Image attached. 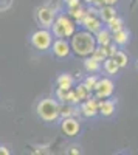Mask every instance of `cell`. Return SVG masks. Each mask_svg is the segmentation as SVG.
Wrapping results in <instances>:
<instances>
[{
	"instance_id": "obj_14",
	"label": "cell",
	"mask_w": 138,
	"mask_h": 155,
	"mask_svg": "<svg viewBox=\"0 0 138 155\" xmlns=\"http://www.w3.org/2000/svg\"><path fill=\"white\" fill-rule=\"evenodd\" d=\"M95 41H96V45H103V47H107L110 42H112V34L107 30L104 28H99L96 33H95Z\"/></svg>"
},
{
	"instance_id": "obj_26",
	"label": "cell",
	"mask_w": 138,
	"mask_h": 155,
	"mask_svg": "<svg viewBox=\"0 0 138 155\" xmlns=\"http://www.w3.org/2000/svg\"><path fill=\"white\" fill-rule=\"evenodd\" d=\"M65 96H67V90H62V88H58L56 90V98L61 102H65Z\"/></svg>"
},
{
	"instance_id": "obj_22",
	"label": "cell",
	"mask_w": 138,
	"mask_h": 155,
	"mask_svg": "<svg viewBox=\"0 0 138 155\" xmlns=\"http://www.w3.org/2000/svg\"><path fill=\"white\" fill-rule=\"evenodd\" d=\"M107 25H109V31L110 33H115V31H118V30L123 28V20L120 17H113L112 20L107 22Z\"/></svg>"
},
{
	"instance_id": "obj_28",
	"label": "cell",
	"mask_w": 138,
	"mask_h": 155,
	"mask_svg": "<svg viewBox=\"0 0 138 155\" xmlns=\"http://www.w3.org/2000/svg\"><path fill=\"white\" fill-rule=\"evenodd\" d=\"M65 3L68 8H73V6H78L79 5V0H65Z\"/></svg>"
},
{
	"instance_id": "obj_20",
	"label": "cell",
	"mask_w": 138,
	"mask_h": 155,
	"mask_svg": "<svg viewBox=\"0 0 138 155\" xmlns=\"http://www.w3.org/2000/svg\"><path fill=\"white\" fill-rule=\"evenodd\" d=\"M84 14H85V9L81 8V5L73 6V8H68V16H70L74 22H79V20L84 17Z\"/></svg>"
},
{
	"instance_id": "obj_25",
	"label": "cell",
	"mask_w": 138,
	"mask_h": 155,
	"mask_svg": "<svg viewBox=\"0 0 138 155\" xmlns=\"http://www.w3.org/2000/svg\"><path fill=\"white\" fill-rule=\"evenodd\" d=\"M65 102H70V104H79V99L76 96V93H74V90H67V96H65Z\"/></svg>"
},
{
	"instance_id": "obj_6",
	"label": "cell",
	"mask_w": 138,
	"mask_h": 155,
	"mask_svg": "<svg viewBox=\"0 0 138 155\" xmlns=\"http://www.w3.org/2000/svg\"><path fill=\"white\" fill-rule=\"evenodd\" d=\"M79 23L82 25V27H84L87 31H90L92 34H95L99 28H103V22H101V19L96 17L95 14H90V12H87V11H85L84 17L79 20Z\"/></svg>"
},
{
	"instance_id": "obj_16",
	"label": "cell",
	"mask_w": 138,
	"mask_h": 155,
	"mask_svg": "<svg viewBox=\"0 0 138 155\" xmlns=\"http://www.w3.org/2000/svg\"><path fill=\"white\" fill-rule=\"evenodd\" d=\"M113 36H112V39H113V44H117V45H126L127 42H129V31L127 30H124V28H121V30H118V31H115V33H112Z\"/></svg>"
},
{
	"instance_id": "obj_1",
	"label": "cell",
	"mask_w": 138,
	"mask_h": 155,
	"mask_svg": "<svg viewBox=\"0 0 138 155\" xmlns=\"http://www.w3.org/2000/svg\"><path fill=\"white\" fill-rule=\"evenodd\" d=\"M96 47V41H95V34H92L90 31H74L71 34V41H70V48L76 56L81 58H87L93 53V50Z\"/></svg>"
},
{
	"instance_id": "obj_3",
	"label": "cell",
	"mask_w": 138,
	"mask_h": 155,
	"mask_svg": "<svg viewBox=\"0 0 138 155\" xmlns=\"http://www.w3.org/2000/svg\"><path fill=\"white\" fill-rule=\"evenodd\" d=\"M51 30H53V36L54 37H61V39L71 37V34L74 33V22L70 17L61 14V16L54 17Z\"/></svg>"
},
{
	"instance_id": "obj_9",
	"label": "cell",
	"mask_w": 138,
	"mask_h": 155,
	"mask_svg": "<svg viewBox=\"0 0 138 155\" xmlns=\"http://www.w3.org/2000/svg\"><path fill=\"white\" fill-rule=\"evenodd\" d=\"M82 104L79 107V113H82L85 118H93L98 115V101L96 98H87L84 101H81Z\"/></svg>"
},
{
	"instance_id": "obj_30",
	"label": "cell",
	"mask_w": 138,
	"mask_h": 155,
	"mask_svg": "<svg viewBox=\"0 0 138 155\" xmlns=\"http://www.w3.org/2000/svg\"><path fill=\"white\" fill-rule=\"evenodd\" d=\"M11 152H9V149L8 147H5V146H0V155H9Z\"/></svg>"
},
{
	"instance_id": "obj_19",
	"label": "cell",
	"mask_w": 138,
	"mask_h": 155,
	"mask_svg": "<svg viewBox=\"0 0 138 155\" xmlns=\"http://www.w3.org/2000/svg\"><path fill=\"white\" fill-rule=\"evenodd\" d=\"M93 59H96L98 62H103L106 58H109V53H107V47H103V45H96L93 53L90 54Z\"/></svg>"
},
{
	"instance_id": "obj_31",
	"label": "cell",
	"mask_w": 138,
	"mask_h": 155,
	"mask_svg": "<svg viewBox=\"0 0 138 155\" xmlns=\"http://www.w3.org/2000/svg\"><path fill=\"white\" fill-rule=\"evenodd\" d=\"M104 2H106V5H115L118 0H104Z\"/></svg>"
},
{
	"instance_id": "obj_12",
	"label": "cell",
	"mask_w": 138,
	"mask_h": 155,
	"mask_svg": "<svg viewBox=\"0 0 138 155\" xmlns=\"http://www.w3.org/2000/svg\"><path fill=\"white\" fill-rule=\"evenodd\" d=\"M98 14H99V19L101 22H109L113 17H117V9L113 8V5H104L101 8H98Z\"/></svg>"
},
{
	"instance_id": "obj_21",
	"label": "cell",
	"mask_w": 138,
	"mask_h": 155,
	"mask_svg": "<svg viewBox=\"0 0 138 155\" xmlns=\"http://www.w3.org/2000/svg\"><path fill=\"white\" fill-rule=\"evenodd\" d=\"M113 58V61L118 64V67L120 68H124V67H127V62H129V59H127V54L126 53H123V51H117V53L112 56Z\"/></svg>"
},
{
	"instance_id": "obj_18",
	"label": "cell",
	"mask_w": 138,
	"mask_h": 155,
	"mask_svg": "<svg viewBox=\"0 0 138 155\" xmlns=\"http://www.w3.org/2000/svg\"><path fill=\"white\" fill-rule=\"evenodd\" d=\"M103 62H104L103 64V68H104L106 73H109V74H117L118 73L120 67H118V64L113 61V58H106Z\"/></svg>"
},
{
	"instance_id": "obj_32",
	"label": "cell",
	"mask_w": 138,
	"mask_h": 155,
	"mask_svg": "<svg viewBox=\"0 0 138 155\" xmlns=\"http://www.w3.org/2000/svg\"><path fill=\"white\" fill-rule=\"evenodd\" d=\"M84 2H87V3H92V2H93V0H84Z\"/></svg>"
},
{
	"instance_id": "obj_10",
	"label": "cell",
	"mask_w": 138,
	"mask_h": 155,
	"mask_svg": "<svg viewBox=\"0 0 138 155\" xmlns=\"http://www.w3.org/2000/svg\"><path fill=\"white\" fill-rule=\"evenodd\" d=\"M51 48H53V54L56 58H67L70 54V51H71L70 44L67 42V39H61V37H58L56 41L51 44Z\"/></svg>"
},
{
	"instance_id": "obj_13",
	"label": "cell",
	"mask_w": 138,
	"mask_h": 155,
	"mask_svg": "<svg viewBox=\"0 0 138 155\" xmlns=\"http://www.w3.org/2000/svg\"><path fill=\"white\" fill-rule=\"evenodd\" d=\"M79 115L76 104H70V102H59V116L67 118V116H76Z\"/></svg>"
},
{
	"instance_id": "obj_8",
	"label": "cell",
	"mask_w": 138,
	"mask_h": 155,
	"mask_svg": "<svg viewBox=\"0 0 138 155\" xmlns=\"http://www.w3.org/2000/svg\"><path fill=\"white\" fill-rule=\"evenodd\" d=\"M37 20H39L42 28H51L54 22V11L48 6H42L37 9Z\"/></svg>"
},
{
	"instance_id": "obj_24",
	"label": "cell",
	"mask_w": 138,
	"mask_h": 155,
	"mask_svg": "<svg viewBox=\"0 0 138 155\" xmlns=\"http://www.w3.org/2000/svg\"><path fill=\"white\" fill-rule=\"evenodd\" d=\"M96 81H98L96 76H89V78H85V81H84L82 84H84V87L89 90V92H93V87H95Z\"/></svg>"
},
{
	"instance_id": "obj_17",
	"label": "cell",
	"mask_w": 138,
	"mask_h": 155,
	"mask_svg": "<svg viewBox=\"0 0 138 155\" xmlns=\"http://www.w3.org/2000/svg\"><path fill=\"white\" fill-rule=\"evenodd\" d=\"M84 68L89 71V73H96V71L101 70V62H98L92 56H87L84 59Z\"/></svg>"
},
{
	"instance_id": "obj_27",
	"label": "cell",
	"mask_w": 138,
	"mask_h": 155,
	"mask_svg": "<svg viewBox=\"0 0 138 155\" xmlns=\"http://www.w3.org/2000/svg\"><path fill=\"white\" fill-rule=\"evenodd\" d=\"M118 51V48H117V44H109L107 45V53H109V58H112L115 53Z\"/></svg>"
},
{
	"instance_id": "obj_2",
	"label": "cell",
	"mask_w": 138,
	"mask_h": 155,
	"mask_svg": "<svg viewBox=\"0 0 138 155\" xmlns=\"http://www.w3.org/2000/svg\"><path fill=\"white\" fill-rule=\"evenodd\" d=\"M36 112L45 123H53L59 118V102L53 98H44L37 102Z\"/></svg>"
},
{
	"instance_id": "obj_4",
	"label": "cell",
	"mask_w": 138,
	"mask_h": 155,
	"mask_svg": "<svg viewBox=\"0 0 138 155\" xmlns=\"http://www.w3.org/2000/svg\"><path fill=\"white\" fill-rule=\"evenodd\" d=\"M31 45L39 50V51H47L51 48V44H53V34L48 28H41L31 34Z\"/></svg>"
},
{
	"instance_id": "obj_5",
	"label": "cell",
	"mask_w": 138,
	"mask_h": 155,
	"mask_svg": "<svg viewBox=\"0 0 138 155\" xmlns=\"http://www.w3.org/2000/svg\"><path fill=\"white\" fill-rule=\"evenodd\" d=\"M113 82L112 79L109 78H101V79H98L95 87H93V92H95V98L98 99H104V98H110L112 93H113Z\"/></svg>"
},
{
	"instance_id": "obj_11",
	"label": "cell",
	"mask_w": 138,
	"mask_h": 155,
	"mask_svg": "<svg viewBox=\"0 0 138 155\" xmlns=\"http://www.w3.org/2000/svg\"><path fill=\"white\" fill-rule=\"evenodd\" d=\"M115 112V101L104 98L103 101L98 102V113H101L103 116H110Z\"/></svg>"
},
{
	"instance_id": "obj_15",
	"label": "cell",
	"mask_w": 138,
	"mask_h": 155,
	"mask_svg": "<svg viewBox=\"0 0 138 155\" xmlns=\"http://www.w3.org/2000/svg\"><path fill=\"white\" fill-rule=\"evenodd\" d=\"M56 84H58V88L70 90V88L73 87V84H74V79H73V76H71V74H68V73H62V74H59Z\"/></svg>"
},
{
	"instance_id": "obj_7",
	"label": "cell",
	"mask_w": 138,
	"mask_h": 155,
	"mask_svg": "<svg viewBox=\"0 0 138 155\" xmlns=\"http://www.w3.org/2000/svg\"><path fill=\"white\" fill-rule=\"evenodd\" d=\"M61 129H62V132H64L65 135L74 137V135H78L79 130H81V123H79V120L74 118V116H67V118L62 120Z\"/></svg>"
},
{
	"instance_id": "obj_23",
	"label": "cell",
	"mask_w": 138,
	"mask_h": 155,
	"mask_svg": "<svg viewBox=\"0 0 138 155\" xmlns=\"http://www.w3.org/2000/svg\"><path fill=\"white\" fill-rule=\"evenodd\" d=\"M74 93H76V96H78L79 102H81V101H84V99H87V98H89V95H90V92L84 87V84H79L76 88H74Z\"/></svg>"
},
{
	"instance_id": "obj_29",
	"label": "cell",
	"mask_w": 138,
	"mask_h": 155,
	"mask_svg": "<svg viewBox=\"0 0 138 155\" xmlns=\"http://www.w3.org/2000/svg\"><path fill=\"white\" fill-rule=\"evenodd\" d=\"M68 153H71V155H78V153H81V150H79L78 146H71V147L68 149Z\"/></svg>"
}]
</instances>
